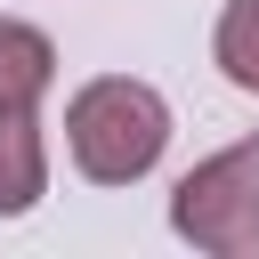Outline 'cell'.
Masks as SVG:
<instances>
[{"label": "cell", "instance_id": "obj_5", "mask_svg": "<svg viewBox=\"0 0 259 259\" xmlns=\"http://www.w3.org/2000/svg\"><path fill=\"white\" fill-rule=\"evenodd\" d=\"M210 65L259 97V0H227L219 24H210Z\"/></svg>", "mask_w": 259, "mask_h": 259}, {"label": "cell", "instance_id": "obj_4", "mask_svg": "<svg viewBox=\"0 0 259 259\" xmlns=\"http://www.w3.org/2000/svg\"><path fill=\"white\" fill-rule=\"evenodd\" d=\"M49 194V146L32 113H0V219H24Z\"/></svg>", "mask_w": 259, "mask_h": 259}, {"label": "cell", "instance_id": "obj_1", "mask_svg": "<svg viewBox=\"0 0 259 259\" xmlns=\"http://www.w3.org/2000/svg\"><path fill=\"white\" fill-rule=\"evenodd\" d=\"M170 146V97L138 73H97L65 97V154L89 186H138Z\"/></svg>", "mask_w": 259, "mask_h": 259}, {"label": "cell", "instance_id": "obj_2", "mask_svg": "<svg viewBox=\"0 0 259 259\" xmlns=\"http://www.w3.org/2000/svg\"><path fill=\"white\" fill-rule=\"evenodd\" d=\"M170 235L210 259H259V130L202 154L170 186Z\"/></svg>", "mask_w": 259, "mask_h": 259}, {"label": "cell", "instance_id": "obj_3", "mask_svg": "<svg viewBox=\"0 0 259 259\" xmlns=\"http://www.w3.org/2000/svg\"><path fill=\"white\" fill-rule=\"evenodd\" d=\"M57 89V40L24 16H0V113H40Z\"/></svg>", "mask_w": 259, "mask_h": 259}]
</instances>
